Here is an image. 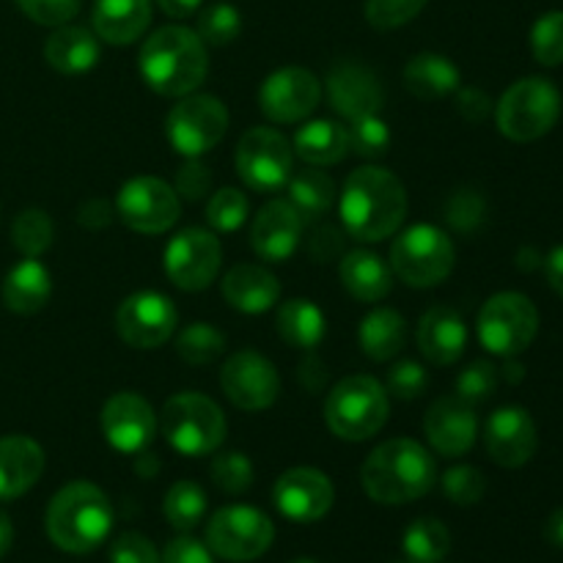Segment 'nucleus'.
Wrapping results in <instances>:
<instances>
[{"label":"nucleus","mask_w":563,"mask_h":563,"mask_svg":"<svg viewBox=\"0 0 563 563\" xmlns=\"http://www.w3.org/2000/svg\"><path fill=\"white\" fill-rule=\"evenodd\" d=\"M339 212L346 236L357 242H383L405 223V185L396 174L374 165L352 170L341 190Z\"/></svg>","instance_id":"f257e3e1"},{"label":"nucleus","mask_w":563,"mask_h":563,"mask_svg":"<svg viewBox=\"0 0 563 563\" xmlns=\"http://www.w3.org/2000/svg\"><path fill=\"white\" fill-rule=\"evenodd\" d=\"M438 482V465L421 443L410 438L385 440L366 456L361 484L377 504L401 506L423 498Z\"/></svg>","instance_id":"f03ea898"},{"label":"nucleus","mask_w":563,"mask_h":563,"mask_svg":"<svg viewBox=\"0 0 563 563\" xmlns=\"http://www.w3.org/2000/svg\"><path fill=\"white\" fill-rule=\"evenodd\" d=\"M137 64L148 88L163 97L181 99L207 80V44L190 27L165 25L143 42Z\"/></svg>","instance_id":"7ed1b4c3"},{"label":"nucleus","mask_w":563,"mask_h":563,"mask_svg":"<svg viewBox=\"0 0 563 563\" xmlns=\"http://www.w3.org/2000/svg\"><path fill=\"white\" fill-rule=\"evenodd\" d=\"M113 528V506L91 482H71L49 500L47 537L71 555L93 553Z\"/></svg>","instance_id":"20e7f679"},{"label":"nucleus","mask_w":563,"mask_h":563,"mask_svg":"<svg viewBox=\"0 0 563 563\" xmlns=\"http://www.w3.org/2000/svg\"><path fill=\"white\" fill-rule=\"evenodd\" d=\"M561 119V91L548 77H522L506 88L495 104L498 130L515 143H531L548 135Z\"/></svg>","instance_id":"39448f33"},{"label":"nucleus","mask_w":563,"mask_h":563,"mask_svg":"<svg viewBox=\"0 0 563 563\" xmlns=\"http://www.w3.org/2000/svg\"><path fill=\"white\" fill-rule=\"evenodd\" d=\"M324 421L341 440L361 443L374 438L388 421V390L366 374L341 379L324 401Z\"/></svg>","instance_id":"423d86ee"},{"label":"nucleus","mask_w":563,"mask_h":563,"mask_svg":"<svg viewBox=\"0 0 563 563\" xmlns=\"http://www.w3.org/2000/svg\"><path fill=\"white\" fill-rule=\"evenodd\" d=\"M454 264V242L438 225H410L390 245V273L412 289H429V286L443 284Z\"/></svg>","instance_id":"0eeeda50"},{"label":"nucleus","mask_w":563,"mask_h":563,"mask_svg":"<svg viewBox=\"0 0 563 563\" xmlns=\"http://www.w3.org/2000/svg\"><path fill=\"white\" fill-rule=\"evenodd\" d=\"M159 429L181 456H209L223 445L225 416L209 396L176 394L165 401Z\"/></svg>","instance_id":"6e6552de"},{"label":"nucleus","mask_w":563,"mask_h":563,"mask_svg":"<svg viewBox=\"0 0 563 563\" xmlns=\"http://www.w3.org/2000/svg\"><path fill=\"white\" fill-rule=\"evenodd\" d=\"M539 333V311L520 291H500L478 313V339L493 355L517 357Z\"/></svg>","instance_id":"1a4fd4ad"},{"label":"nucleus","mask_w":563,"mask_h":563,"mask_svg":"<svg viewBox=\"0 0 563 563\" xmlns=\"http://www.w3.org/2000/svg\"><path fill=\"white\" fill-rule=\"evenodd\" d=\"M170 146L187 159L212 152L229 132V110L223 99L209 93H187L165 119Z\"/></svg>","instance_id":"9d476101"},{"label":"nucleus","mask_w":563,"mask_h":563,"mask_svg":"<svg viewBox=\"0 0 563 563\" xmlns=\"http://www.w3.org/2000/svg\"><path fill=\"white\" fill-rule=\"evenodd\" d=\"M275 539V526L253 506H225L207 526V548L223 561L247 563L262 559Z\"/></svg>","instance_id":"9b49d317"},{"label":"nucleus","mask_w":563,"mask_h":563,"mask_svg":"<svg viewBox=\"0 0 563 563\" xmlns=\"http://www.w3.org/2000/svg\"><path fill=\"white\" fill-rule=\"evenodd\" d=\"M236 170L240 179L256 192H278L289 185L295 148L273 126H253L240 137L236 146Z\"/></svg>","instance_id":"f8f14e48"},{"label":"nucleus","mask_w":563,"mask_h":563,"mask_svg":"<svg viewBox=\"0 0 563 563\" xmlns=\"http://www.w3.org/2000/svg\"><path fill=\"white\" fill-rule=\"evenodd\" d=\"M115 212L126 229L137 234H165L179 220V196L170 185L154 176H135L115 198Z\"/></svg>","instance_id":"ddd939ff"},{"label":"nucleus","mask_w":563,"mask_h":563,"mask_svg":"<svg viewBox=\"0 0 563 563\" xmlns=\"http://www.w3.org/2000/svg\"><path fill=\"white\" fill-rule=\"evenodd\" d=\"M223 264L220 240L207 229H185L165 247V273L174 286L185 291H201L218 278Z\"/></svg>","instance_id":"4468645a"},{"label":"nucleus","mask_w":563,"mask_h":563,"mask_svg":"<svg viewBox=\"0 0 563 563\" xmlns=\"http://www.w3.org/2000/svg\"><path fill=\"white\" fill-rule=\"evenodd\" d=\"M220 385L234 407L245 412L269 410L280 394V377L273 363L253 350H242L220 368Z\"/></svg>","instance_id":"2eb2a0df"},{"label":"nucleus","mask_w":563,"mask_h":563,"mask_svg":"<svg viewBox=\"0 0 563 563\" xmlns=\"http://www.w3.org/2000/svg\"><path fill=\"white\" fill-rule=\"evenodd\" d=\"M319 99H322V82L302 66L273 71L258 91L262 113L275 124H297L317 110Z\"/></svg>","instance_id":"dca6fc26"},{"label":"nucleus","mask_w":563,"mask_h":563,"mask_svg":"<svg viewBox=\"0 0 563 563\" xmlns=\"http://www.w3.org/2000/svg\"><path fill=\"white\" fill-rule=\"evenodd\" d=\"M176 308L159 291H137L121 302L115 313V330L121 341L135 350H157L174 335Z\"/></svg>","instance_id":"f3484780"},{"label":"nucleus","mask_w":563,"mask_h":563,"mask_svg":"<svg viewBox=\"0 0 563 563\" xmlns=\"http://www.w3.org/2000/svg\"><path fill=\"white\" fill-rule=\"evenodd\" d=\"M273 500L280 515L291 522H317L333 509L335 489L322 471L313 467H291L275 482Z\"/></svg>","instance_id":"a211bd4d"},{"label":"nucleus","mask_w":563,"mask_h":563,"mask_svg":"<svg viewBox=\"0 0 563 563\" xmlns=\"http://www.w3.org/2000/svg\"><path fill=\"white\" fill-rule=\"evenodd\" d=\"M157 432V418L143 396L115 394L102 407V434L121 454H143Z\"/></svg>","instance_id":"6ab92c4d"},{"label":"nucleus","mask_w":563,"mask_h":563,"mask_svg":"<svg viewBox=\"0 0 563 563\" xmlns=\"http://www.w3.org/2000/svg\"><path fill=\"white\" fill-rule=\"evenodd\" d=\"M484 445L500 467H522L533 460L539 445L537 423L522 407H500L484 427Z\"/></svg>","instance_id":"aec40b11"},{"label":"nucleus","mask_w":563,"mask_h":563,"mask_svg":"<svg viewBox=\"0 0 563 563\" xmlns=\"http://www.w3.org/2000/svg\"><path fill=\"white\" fill-rule=\"evenodd\" d=\"M423 432L438 454L462 456L473 449L478 434L476 412L471 401L460 396H440L423 418Z\"/></svg>","instance_id":"412c9836"},{"label":"nucleus","mask_w":563,"mask_h":563,"mask_svg":"<svg viewBox=\"0 0 563 563\" xmlns=\"http://www.w3.org/2000/svg\"><path fill=\"white\" fill-rule=\"evenodd\" d=\"M302 240V218L289 201H269L256 214L251 229V247L264 262H289Z\"/></svg>","instance_id":"4be33fe9"},{"label":"nucleus","mask_w":563,"mask_h":563,"mask_svg":"<svg viewBox=\"0 0 563 563\" xmlns=\"http://www.w3.org/2000/svg\"><path fill=\"white\" fill-rule=\"evenodd\" d=\"M328 97L330 104L350 121L379 113V108H383L379 80L374 77V71L363 69L357 64H339L330 71Z\"/></svg>","instance_id":"5701e85b"},{"label":"nucleus","mask_w":563,"mask_h":563,"mask_svg":"<svg viewBox=\"0 0 563 563\" xmlns=\"http://www.w3.org/2000/svg\"><path fill=\"white\" fill-rule=\"evenodd\" d=\"M418 350L434 366H451L462 357L467 344V328L460 313L449 306H434L418 322Z\"/></svg>","instance_id":"b1692460"},{"label":"nucleus","mask_w":563,"mask_h":563,"mask_svg":"<svg viewBox=\"0 0 563 563\" xmlns=\"http://www.w3.org/2000/svg\"><path fill=\"white\" fill-rule=\"evenodd\" d=\"M44 473V451L25 434L0 438V500L25 495Z\"/></svg>","instance_id":"393cba45"},{"label":"nucleus","mask_w":563,"mask_h":563,"mask_svg":"<svg viewBox=\"0 0 563 563\" xmlns=\"http://www.w3.org/2000/svg\"><path fill=\"white\" fill-rule=\"evenodd\" d=\"M223 297L242 313H264L278 302L280 280L258 264H236L223 280Z\"/></svg>","instance_id":"a878e982"},{"label":"nucleus","mask_w":563,"mask_h":563,"mask_svg":"<svg viewBox=\"0 0 563 563\" xmlns=\"http://www.w3.org/2000/svg\"><path fill=\"white\" fill-rule=\"evenodd\" d=\"M152 22V0H97L93 3V31L102 42L132 44L146 33Z\"/></svg>","instance_id":"bb28decb"},{"label":"nucleus","mask_w":563,"mask_h":563,"mask_svg":"<svg viewBox=\"0 0 563 563\" xmlns=\"http://www.w3.org/2000/svg\"><path fill=\"white\" fill-rule=\"evenodd\" d=\"M44 58L60 75H82L99 60V36L80 25H58L44 44Z\"/></svg>","instance_id":"cd10ccee"},{"label":"nucleus","mask_w":563,"mask_h":563,"mask_svg":"<svg viewBox=\"0 0 563 563\" xmlns=\"http://www.w3.org/2000/svg\"><path fill=\"white\" fill-rule=\"evenodd\" d=\"M339 275L344 289L361 302H379L394 286V273L388 264L372 251H352L341 256Z\"/></svg>","instance_id":"c85d7f7f"},{"label":"nucleus","mask_w":563,"mask_h":563,"mask_svg":"<svg viewBox=\"0 0 563 563\" xmlns=\"http://www.w3.org/2000/svg\"><path fill=\"white\" fill-rule=\"evenodd\" d=\"M49 295H53V278H49L47 267L36 258L20 262L3 280L5 308L11 313H20V317L42 311L49 302Z\"/></svg>","instance_id":"c756f323"},{"label":"nucleus","mask_w":563,"mask_h":563,"mask_svg":"<svg viewBox=\"0 0 563 563\" xmlns=\"http://www.w3.org/2000/svg\"><path fill=\"white\" fill-rule=\"evenodd\" d=\"M460 69L451 58L438 53H421L405 66V86L418 99H443L460 88Z\"/></svg>","instance_id":"7c9ffc66"},{"label":"nucleus","mask_w":563,"mask_h":563,"mask_svg":"<svg viewBox=\"0 0 563 563\" xmlns=\"http://www.w3.org/2000/svg\"><path fill=\"white\" fill-rule=\"evenodd\" d=\"M291 148L308 165H335L350 154V132L339 121H311L297 130Z\"/></svg>","instance_id":"2f4dec72"},{"label":"nucleus","mask_w":563,"mask_h":563,"mask_svg":"<svg viewBox=\"0 0 563 563\" xmlns=\"http://www.w3.org/2000/svg\"><path fill=\"white\" fill-rule=\"evenodd\" d=\"M361 339L363 352L372 361H390L399 355L407 344V322L399 311L394 308H374L366 319L361 322Z\"/></svg>","instance_id":"473e14b6"},{"label":"nucleus","mask_w":563,"mask_h":563,"mask_svg":"<svg viewBox=\"0 0 563 563\" xmlns=\"http://www.w3.org/2000/svg\"><path fill=\"white\" fill-rule=\"evenodd\" d=\"M278 333L295 350H317L328 333V322L311 300H289L278 311Z\"/></svg>","instance_id":"72a5a7b5"},{"label":"nucleus","mask_w":563,"mask_h":563,"mask_svg":"<svg viewBox=\"0 0 563 563\" xmlns=\"http://www.w3.org/2000/svg\"><path fill=\"white\" fill-rule=\"evenodd\" d=\"M335 201V185L324 170H300L289 179V203L302 223H317Z\"/></svg>","instance_id":"f704fd0d"},{"label":"nucleus","mask_w":563,"mask_h":563,"mask_svg":"<svg viewBox=\"0 0 563 563\" xmlns=\"http://www.w3.org/2000/svg\"><path fill=\"white\" fill-rule=\"evenodd\" d=\"M405 559L412 563H440L451 550V533L434 517H421L405 531Z\"/></svg>","instance_id":"c9c22d12"},{"label":"nucleus","mask_w":563,"mask_h":563,"mask_svg":"<svg viewBox=\"0 0 563 563\" xmlns=\"http://www.w3.org/2000/svg\"><path fill=\"white\" fill-rule=\"evenodd\" d=\"M165 520L176 528V531L187 533L203 520L207 515V495L198 487L196 482H176L174 487L168 489L163 500Z\"/></svg>","instance_id":"e433bc0d"},{"label":"nucleus","mask_w":563,"mask_h":563,"mask_svg":"<svg viewBox=\"0 0 563 563\" xmlns=\"http://www.w3.org/2000/svg\"><path fill=\"white\" fill-rule=\"evenodd\" d=\"M176 352L190 366H209L225 352V335L207 322H192L176 339Z\"/></svg>","instance_id":"4c0bfd02"},{"label":"nucleus","mask_w":563,"mask_h":563,"mask_svg":"<svg viewBox=\"0 0 563 563\" xmlns=\"http://www.w3.org/2000/svg\"><path fill=\"white\" fill-rule=\"evenodd\" d=\"M11 240L25 258H38L53 245V220L44 209H25L11 225Z\"/></svg>","instance_id":"58836bf2"},{"label":"nucleus","mask_w":563,"mask_h":563,"mask_svg":"<svg viewBox=\"0 0 563 563\" xmlns=\"http://www.w3.org/2000/svg\"><path fill=\"white\" fill-rule=\"evenodd\" d=\"M196 33L203 38V44L225 47V44H231L242 33V14L231 3L209 5L198 16Z\"/></svg>","instance_id":"ea45409f"},{"label":"nucleus","mask_w":563,"mask_h":563,"mask_svg":"<svg viewBox=\"0 0 563 563\" xmlns=\"http://www.w3.org/2000/svg\"><path fill=\"white\" fill-rule=\"evenodd\" d=\"M531 53L542 66L563 64V11H548L533 22Z\"/></svg>","instance_id":"a19ab883"},{"label":"nucleus","mask_w":563,"mask_h":563,"mask_svg":"<svg viewBox=\"0 0 563 563\" xmlns=\"http://www.w3.org/2000/svg\"><path fill=\"white\" fill-rule=\"evenodd\" d=\"M247 212H251V207H247L245 192L234 190V187H223L207 203L209 225L220 234H231V231L240 229L247 220Z\"/></svg>","instance_id":"79ce46f5"},{"label":"nucleus","mask_w":563,"mask_h":563,"mask_svg":"<svg viewBox=\"0 0 563 563\" xmlns=\"http://www.w3.org/2000/svg\"><path fill=\"white\" fill-rule=\"evenodd\" d=\"M350 148L361 157H383L390 146V130L379 113L350 121Z\"/></svg>","instance_id":"37998d69"},{"label":"nucleus","mask_w":563,"mask_h":563,"mask_svg":"<svg viewBox=\"0 0 563 563\" xmlns=\"http://www.w3.org/2000/svg\"><path fill=\"white\" fill-rule=\"evenodd\" d=\"M212 482L223 489L225 495H242L253 484V462L242 451H229V454L214 456Z\"/></svg>","instance_id":"c03bdc74"},{"label":"nucleus","mask_w":563,"mask_h":563,"mask_svg":"<svg viewBox=\"0 0 563 563\" xmlns=\"http://www.w3.org/2000/svg\"><path fill=\"white\" fill-rule=\"evenodd\" d=\"M443 493L451 504L473 506L487 493V478H484V473L478 467L456 465L443 476Z\"/></svg>","instance_id":"a18cd8bd"},{"label":"nucleus","mask_w":563,"mask_h":563,"mask_svg":"<svg viewBox=\"0 0 563 563\" xmlns=\"http://www.w3.org/2000/svg\"><path fill=\"white\" fill-rule=\"evenodd\" d=\"M427 3L429 0H366V20L377 31H394L416 20Z\"/></svg>","instance_id":"49530a36"},{"label":"nucleus","mask_w":563,"mask_h":563,"mask_svg":"<svg viewBox=\"0 0 563 563\" xmlns=\"http://www.w3.org/2000/svg\"><path fill=\"white\" fill-rule=\"evenodd\" d=\"M498 379L500 374L493 363L476 361L460 374V379H456V396L471 401V405H476V401H484L493 396V390L498 388Z\"/></svg>","instance_id":"de8ad7c7"},{"label":"nucleus","mask_w":563,"mask_h":563,"mask_svg":"<svg viewBox=\"0 0 563 563\" xmlns=\"http://www.w3.org/2000/svg\"><path fill=\"white\" fill-rule=\"evenodd\" d=\"M427 385H429L427 368H423L421 363H412V361L396 363V366L388 372V379H385V390L401 401H412L418 399V396H423Z\"/></svg>","instance_id":"09e8293b"},{"label":"nucleus","mask_w":563,"mask_h":563,"mask_svg":"<svg viewBox=\"0 0 563 563\" xmlns=\"http://www.w3.org/2000/svg\"><path fill=\"white\" fill-rule=\"evenodd\" d=\"M20 9L38 25H66L80 11L82 0H16Z\"/></svg>","instance_id":"8fccbe9b"},{"label":"nucleus","mask_w":563,"mask_h":563,"mask_svg":"<svg viewBox=\"0 0 563 563\" xmlns=\"http://www.w3.org/2000/svg\"><path fill=\"white\" fill-rule=\"evenodd\" d=\"M176 196L187 198V201H201L209 190H212V174L203 163H198V157L187 159L185 165L176 174V185H174Z\"/></svg>","instance_id":"3c124183"},{"label":"nucleus","mask_w":563,"mask_h":563,"mask_svg":"<svg viewBox=\"0 0 563 563\" xmlns=\"http://www.w3.org/2000/svg\"><path fill=\"white\" fill-rule=\"evenodd\" d=\"M346 245V231L339 225H317L311 236H308V256L313 262H333V258L344 256Z\"/></svg>","instance_id":"603ef678"},{"label":"nucleus","mask_w":563,"mask_h":563,"mask_svg":"<svg viewBox=\"0 0 563 563\" xmlns=\"http://www.w3.org/2000/svg\"><path fill=\"white\" fill-rule=\"evenodd\" d=\"M110 563H159V553L141 533H124L110 548Z\"/></svg>","instance_id":"864d4df0"},{"label":"nucleus","mask_w":563,"mask_h":563,"mask_svg":"<svg viewBox=\"0 0 563 563\" xmlns=\"http://www.w3.org/2000/svg\"><path fill=\"white\" fill-rule=\"evenodd\" d=\"M159 563H214L212 550L192 537H176L159 555Z\"/></svg>","instance_id":"5fc2aeb1"},{"label":"nucleus","mask_w":563,"mask_h":563,"mask_svg":"<svg viewBox=\"0 0 563 563\" xmlns=\"http://www.w3.org/2000/svg\"><path fill=\"white\" fill-rule=\"evenodd\" d=\"M482 214H484V201L478 196H473V192H462V196H456L454 201H451L449 218L456 229L462 231L476 229V225L482 223Z\"/></svg>","instance_id":"6e6d98bb"},{"label":"nucleus","mask_w":563,"mask_h":563,"mask_svg":"<svg viewBox=\"0 0 563 563\" xmlns=\"http://www.w3.org/2000/svg\"><path fill=\"white\" fill-rule=\"evenodd\" d=\"M456 108H460L462 119L476 124V121H484L489 115V110H493V99H489L484 91H478V88H462L460 99H456Z\"/></svg>","instance_id":"4d7b16f0"},{"label":"nucleus","mask_w":563,"mask_h":563,"mask_svg":"<svg viewBox=\"0 0 563 563\" xmlns=\"http://www.w3.org/2000/svg\"><path fill=\"white\" fill-rule=\"evenodd\" d=\"M80 209V223L88 225V229H102V225L110 223V209L104 201H88Z\"/></svg>","instance_id":"13d9d810"},{"label":"nucleus","mask_w":563,"mask_h":563,"mask_svg":"<svg viewBox=\"0 0 563 563\" xmlns=\"http://www.w3.org/2000/svg\"><path fill=\"white\" fill-rule=\"evenodd\" d=\"M544 269H548V280L550 286H553L555 295L563 297V245H559L550 253L548 262H544Z\"/></svg>","instance_id":"bf43d9fd"},{"label":"nucleus","mask_w":563,"mask_h":563,"mask_svg":"<svg viewBox=\"0 0 563 563\" xmlns=\"http://www.w3.org/2000/svg\"><path fill=\"white\" fill-rule=\"evenodd\" d=\"M300 379L308 385V388L317 390L319 385H322L324 379H328V372H324L322 363H319L317 357H308V361L300 366Z\"/></svg>","instance_id":"052dcab7"},{"label":"nucleus","mask_w":563,"mask_h":563,"mask_svg":"<svg viewBox=\"0 0 563 563\" xmlns=\"http://www.w3.org/2000/svg\"><path fill=\"white\" fill-rule=\"evenodd\" d=\"M159 5H163V11L168 16H179V20H185V16L196 14L198 5L203 3V0H157Z\"/></svg>","instance_id":"680f3d73"},{"label":"nucleus","mask_w":563,"mask_h":563,"mask_svg":"<svg viewBox=\"0 0 563 563\" xmlns=\"http://www.w3.org/2000/svg\"><path fill=\"white\" fill-rule=\"evenodd\" d=\"M544 537H548V542L555 544V548H563V506L550 515L548 526H544Z\"/></svg>","instance_id":"e2e57ef3"},{"label":"nucleus","mask_w":563,"mask_h":563,"mask_svg":"<svg viewBox=\"0 0 563 563\" xmlns=\"http://www.w3.org/2000/svg\"><path fill=\"white\" fill-rule=\"evenodd\" d=\"M11 542H14V526L5 515H0V559L11 550Z\"/></svg>","instance_id":"0e129e2a"},{"label":"nucleus","mask_w":563,"mask_h":563,"mask_svg":"<svg viewBox=\"0 0 563 563\" xmlns=\"http://www.w3.org/2000/svg\"><path fill=\"white\" fill-rule=\"evenodd\" d=\"M504 374H506V379H511V383H520L522 374H526V372H522V366H517V363H509Z\"/></svg>","instance_id":"69168bd1"},{"label":"nucleus","mask_w":563,"mask_h":563,"mask_svg":"<svg viewBox=\"0 0 563 563\" xmlns=\"http://www.w3.org/2000/svg\"><path fill=\"white\" fill-rule=\"evenodd\" d=\"M291 563H317V561H311V559H297V561H291Z\"/></svg>","instance_id":"338daca9"},{"label":"nucleus","mask_w":563,"mask_h":563,"mask_svg":"<svg viewBox=\"0 0 563 563\" xmlns=\"http://www.w3.org/2000/svg\"><path fill=\"white\" fill-rule=\"evenodd\" d=\"M390 563H412V561H407V559H396V561H390Z\"/></svg>","instance_id":"774afa93"}]
</instances>
